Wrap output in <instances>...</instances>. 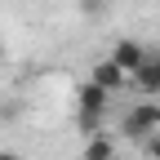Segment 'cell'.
<instances>
[{"mask_svg": "<svg viewBox=\"0 0 160 160\" xmlns=\"http://www.w3.org/2000/svg\"><path fill=\"white\" fill-rule=\"evenodd\" d=\"M89 80H93V85H102L107 93H116V89H125V85H129V71H120L111 58H102V62H93Z\"/></svg>", "mask_w": 160, "mask_h": 160, "instance_id": "4", "label": "cell"}, {"mask_svg": "<svg viewBox=\"0 0 160 160\" xmlns=\"http://www.w3.org/2000/svg\"><path fill=\"white\" fill-rule=\"evenodd\" d=\"M151 129H160V107H151V102L129 107V111H125V120H120V133L133 138V142H142Z\"/></svg>", "mask_w": 160, "mask_h": 160, "instance_id": "2", "label": "cell"}, {"mask_svg": "<svg viewBox=\"0 0 160 160\" xmlns=\"http://www.w3.org/2000/svg\"><path fill=\"white\" fill-rule=\"evenodd\" d=\"M0 58H5V45H0Z\"/></svg>", "mask_w": 160, "mask_h": 160, "instance_id": "9", "label": "cell"}, {"mask_svg": "<svg viewBox=\"0 0 160 160\" xmlns=\"http://www.w3.org/2000/svg\"><path fill=\"white\" fill-rule=\"evenodd\" d=\"M85 160H116V138L111 133H89V142H85Z\"/></svg>", "mask_w": 160, "mask_h": 160, "instance_id": "6", "label": "cell"}, {"mask_svg": "<svg viewBox=\"0 0 160 160\" xmlns=\"http://www.w3.org/2000/svg\"><path fill=\"white\" fill-rule=\"evenodd\" d=\"M142 147H147V156H151V160H160V129H151V133L142 138Z\"/></svg>", "mask_w": 160, "mask_h": 160, "instance_id": "7", "label": "cell"}, {"mask_svg": "<svg viewBox=\"0 0 160 160\" xmlns=\"http://www.w3.org/2000/svg\"><path fill=\"white\" fill-rule=\"evenodd\" d=\"M147 58V49H142V40H133V36H125V40H116V49H111V62L120 67V71H138V62Z\"/></svg>", "mask_w": 160, "mask_h": 160, "instance_id": "3", "label": "cell"}, {"mask_svg": "<svg viewBox=\"0 0 160 160\" xmlns=\"http://www.w3.org/2000/svg\"><path fill=\"white\" fill-rule=\"evenodd\" d=\"M0 160H18V156H13V151H0Z\"/></svg>", "mask_w": 160, "mask_h": 160, "instance_id": "8", "label": "cell"}, {"mask_svg": "<svg viewBox=\"0 0 160 160\" xmlns=\"http://www.w3.org/2000/svg\"><path fill=\"white\" fill-rule=\"evenodd\" d=\"M133 85L142 89L147 98H156V93H160V53H147L142 62H138V71H133Z\"/></svg>", "mask_w": 160, "mask_h": 160, "instance_id": "5", "label": "cell"}, {"mask_svg": "<svg viewBox=\"0 0 160 160\" xmlns=\"http://www.w3.org/2000/svg\"><path fill=\"white\" fill-rule=\"evenodd\" d=\"M107 107H111V93L102 89V85H93V80H85L80 85V93H76V125L85 129V133H93L98 125H102V116H107Z\"/></svg>", "mask_w": 160, "mask_h": 160, "instance_id": "1", "label": "cell"}]
</instances>
